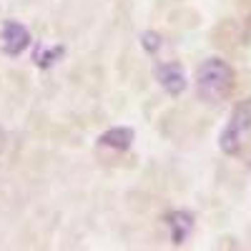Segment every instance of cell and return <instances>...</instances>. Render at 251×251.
Here are the masks:
<instances>
[{
	"label": "cell",
	"mask_w": 251,
	"mask_h": 251,
	"mask_svg": "<svg viewBox=\"0 0 251 251\" xmlns=\"http://www.w3.org/2000/svg\"><path fill=\"white\" fill-rule=\"evenodd\" d=\"M231 88H234V71L226 60L208 58L199 66V71H196V91L203 100L219 103L231 93Z\"/></svg>",
	"instance_id": "cell-1"
},
{
	"label": "cell",
	"mask_w": 251,
	"mask_h": 251,
	"mask_svg": "<svg viewBox=\"0 0 251 251\" xmlns=\"http://www.w3.org/2000/svg\"><path fill=\"white\" fill-rule=\"evenodd\" d=\"M251 133V100H244L234 108L231 118H228L226 128L221 133V149L224 153H239L241 146L246 143Z\"/></svg>",
	"instance_id": "cell-2"
},
{
	"label": "cell",
	"mask_w": 251,
	"mask_h": 251,
	"mask_svg": "<svg viewBox=\"0 0 251 251\" xmlns=\"http://www.w3.org/2000/svg\"><path fill=\"white\" fill-rule=\"evenodd\" d=\"M28 46H30L28 28H23L20 23H15V20H8L3 25V50L8 55H20Z\"/></svg>",
	"instance_id": "cell-3"
},
{
	"label": "cell",
	"mask_w": 251,
	"mask_h": 251,
	"mask_svg": "<svg viewBox=\"0 0 251 251\" xmlns=\"http://www.w3.org/2000/svg\"><path fill=\"white\" fill-rule=\"evenodd\" d=\"M158 80L171 96H178L186 88V78H183V71H181L178 63H166V66H161L158 68Z\"/></svg>",
	"instance_id": "cell-4"
},
{
	"label": "cell",
	"mask_w": 251,
	"mask_h": 251,
	"mask_svg": "<svg viewBox=\"0 0 251 251\" xmlns=\"http://www.w3.org/2000/svg\"><path fill=\"white\" fill-rule=\"evenodd\" d=\"M169 226H171V239L174 244H183L186 236L191 234V226H194V219L183 214V211H174L169 216Z\"/></svg>",
	"instance_id": "cell-5"
},
{
	"label": "cell",
	"mask_w": 251,
	"mask_h": 251,
	"mask_svg": "<svg viewBox=\"0 0 251 251\" xmlns=\"http://www.w3.org/2000/svg\"><path fill=\"white\" fill-rule=\"evenodd\" d=\"M131 141H133V131L131 128H111V131H106L100 136L103 146H111V149H118V151L128 149Z\"/></svg>",
	"instance_id": "cell-6"
}]
</instances>
